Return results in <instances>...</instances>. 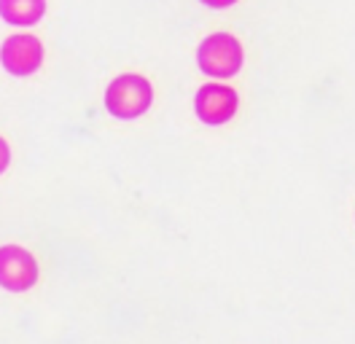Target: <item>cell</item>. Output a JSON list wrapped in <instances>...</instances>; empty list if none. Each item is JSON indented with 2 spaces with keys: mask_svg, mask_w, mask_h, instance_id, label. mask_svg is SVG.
<instances>
[{
  "mask_svg": "<svg viewBox=\"0 0 355 344\" xmlns=\"http://www.w3.org/2000/svg\"><path fill=\"white\" fill-rule=\"evenodd\" d=\"M154 103V86L140 73H121L105 89V108L113 119H140Z\"/></svg>",
  "mask_w": 355,
  "mask_h": 344,
  "instance_id": "obj_1",
  "label": "cell"
},
{
  "mask_svg": "<svg viewBox=\"0 0 355 344\" xmlns=\"http://www.w3.org/2000/svg\"><path fill=\"white\" fill-rule=\"evenodd\" d=\"M245 54L243 43L237 41L232 33H213L200 43L197 49V64L205 76L213 78H232L243 70Z\"/></svg>",
  "mask_w": 355,
  "mask_h": 344,
  "instance_id": "obj_2",
  "label": "cell"
},
{
  "mask_svg": "<svg viewBox=\"0 0 355 344\" xmlns=\"http://www.w3.org/2000/svg\"><path fill=\"white\" fill-rule=\"evenodd\" d=\"M0 64L17 78L33 76L44 64V43L33 33H14L0 46Z\"/></svg>",
  "mask_w": 355,
  "mask_h": 344,
  "instance_id": "obj_3",
  "label": "cell"
},
{
  "mask_svg": "<svg viewBox=\"0 0 355 344\" xmlns=\"http://www.w3.org/2000/svg\"><path fill=\"white\" fill-rule=\"evenodd\" d=\"M38 282V261L22 245L0 248V288L11 293L30 291Z\"/></svg>",
  "mask_w": 355,
  "mask_h": 344,
  "instance_id": "obj_4",
  "label": "cell"
},
{
  "mask_svg": "<svg viewBox=\"0 0 355 344\" xmlns=\"http://www.w3.org/2000/svg\"><path fill=\"white\" fill-rule=\"evenodd\" d=\"M237 108H240L237 92L221 81H210V84L200 86V92L194 97V110H197L200 121L210 124V127H218V124H226L229 119H234Z\"/></svg>",
  "mask_w": 355,
  "mask_h": 344,
  "instance_id": "obj_5",
  "label": "cell"
},
{
  "mask_svg": "<svg viewBox=\"0 0 355 344\" xmlns=\"http://www.w3.org/2000/svg\"><path fill=\"white\" fill-rule=\"evenodd\" d=\"M46 0H0V17L14 27H33L44 19Z\"/></svg>",
  "mask_w": 355,
  "mask_h": 344,
  "instance_id": "obj_6",
  "label": "cell"
},
{
  "mask_svg": "<svg viewBox=\"0 0 355 344\" xmlns=\"http://www.w3.org/2000/svg\"><path fill=\"white\" fill-rule=\"evenodd\" d=\"M8 164H11V148H8V143L0 137V175L8 170Z\"/></svg>",
  "mask_w": 355,
  "mask_h": 344,
  "instance_id": "obj_7",
  "label": "cell"
},
{
  "mask_svg": "<svg viewBox=\"0 0 355 344\" xmlns=\"http://www.w3.org/2000/svg\"><path fill=\"white\" fill-rule=\"evenodd\" d=\"M200 3H205L207 8H229V6H234L237 0H200Z\"/></svg>",
  "mask_w": 355,
  "mask_h": 344,
  "instance_id": "obj_8",
  "label": "cell"
}]
</instances>
